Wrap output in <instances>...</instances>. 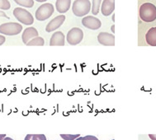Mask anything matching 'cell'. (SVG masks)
I'll list each match as a JSON object with an SVG mask.
<instances>
[{
    "label": "cell",
    "instance_id": "cell-1",
    "mask_svg": "<svg viewBox=\"0 0 156 140\" xmlns=\"http://www.w3.org/2000/svg\"><path fill=\"white\" fill-rule=\"evenodd\" d=\"M140 17L145 22L156 20V7L151 3H143L140 8Z\"/></svg>",
    "mask_w": 156,
    "mask_h": 140
},
{
    "label": "cell",
    "instance_id": "cell-2",
    "mask_svg": "<svg viewBox=\"0 0 156 140\" xmlns=\"http://www.w3.org/2000/svg\"><path fill=\"white\" fill-rule=\"evenodd\" d=\"M91 7L89 0H75L73 3L72 10L77 17H83L89 13Z\"/></svg>",
    "mask_w": 156,
    "mask_h": 140
},
{
    "label": "cell",
    "instance_id": "cell-3",
    "mask_svg": "<svg viewBox=\"0 0 156 140\" xmlns=\"http://www.w3.org/2000/svg\"><path fill=\"white\" fill-rule=\"evenodd\" d=\"M23 31V26L17 22H7L0 25V33L6 36H16Z\"/></svg>",
    "mask_w": 156,
    "mask_h": 140
},
{
    "label": "cell",
    "instance_id": "cell-4",
    "mask_svg": "<svg viewBox=\"0 0 156 140\" xmlns=\"http://www.w3.org/2000/svg\"><path fill=\"white\" fill-rule=\"evenodd\" d=\"M13 15L17 21H19L20 22L27 26H30L34 22V18L32 15L23 8H16L13 10Z\"/></svg>",
    "mask_w": 156,
    "mask_h": 140
},
{
    "label": "cell",
    "instance_id": "cell-5",
    "mask_svg": "<svg viewBox=\"0 0 156 140\" xmlns=\"http://www.w3.org/2000/svg\"><path fill=\"white\" fill-rule=\"evenodd\" d=\"M54 13V6L51 3H44L36 11V18L38 21L47 20Z\"/></svg>",
    "mask_w": 156,
    "mask_h": 140
},
{
    "label": "cell",
    "instance_id": "cell-6",
    "mask_svg": "<svg viewBox=\"0 0 156 140\" xmlns=\"http://www.w3.org/2000/svg\"><path fill=\"white\" fill-rule=\"evenodd\" d=\"M83 39V32L79 27H74L69 31L67 34V41L70 46H76Z\"/></svg>",
    "mask_w": 156,
    "mask_h": 140
},
{
    "label": "cell",
    "instance_id": "cell-7",
    "mask_svg": "<svg viewBox=\"0 0 156 140\" xmlns=\"http://www.w3.org/2000/svg\"><path fill=\"white\" fill-rule=\"evenodd\" d=\"M83 26H85L86 28L91 29V30H98L102 26L101 21L93 16H87L82 19Z\"/></svg>",
    "mask_w": 156,
    "mask_h": 140
},
{
    "label": "cell",
    "instance_id": "cell-8",
    "mask_svg": "<svg viewBox=\"0 0 156 140\" xmlns=\"http://www.w3.org/2000/svg\"><path fill=\"white\" fill-rule=\"evenodd\" d=\"M66 21V16L65 15H59L52 19L50 22L47 24L45 27V31L47 32H52L57 30V29L62 26V24Z\"/></svg>",
    "mask_w": 156,
    "mask_h": 140
},
{
    "label": "cell",
    "instance_id": "cell-9",
    "mask_svg": "<svg viewBox=\"0 0 156 140\" xmlns=\"http://www.w3.org/2000/svg\"><path fill=\"white\" fill-rule=\"evenodd\" d=\"M98 40L101 45L106 46H115V36L108 32H100L98 36Z\"/></svg>",
    "mask_w": 156,
    "mask_h": 140
},
{
    "label": "cell",
    "instance_id": "cell-10",
    "mask_svg": "<svg viewBox=\"0 0 156 140\" xmlns=\"http://www.w3.org/2000/svg\"><path fill=\"white\" fill-rule=\"evenodd\" d=\"M115 10V0H103L101 11L103 16H110Z\"/></svg>",
    "mask_w": 156,
    "mask_h": 140
},
{
    "label": "cell",
    "instance_id": "cell-11",
    "mask_svg": "<svg viewBox=\"0 0 156 140\" xmlns=\"http://www.w3.org/2000/svg\"><path fill=\"white\" fill-rule=\"evenodd\" d=\"M38 32L37 30L34 27H27L24 30L23 35H22V39H23V42L24 44L28 43L29 41L32 40L33 38L38 36Z\"/></svg>",
    "mask_w": 156,
    "mask_h": 140
},
{
    "label": "cell",
    "instance_id": "cell-12",
    "mask_svg": "<svg viewBox=\"0 0 156 140\" xmlns=\"http://www.w3.org/2000/svg\"><path fill=\"white\" fill-rule=\"evenodd\" d=\"M66 38H65V35L61 32H55L54 34L52 35V36L50 40V46H65L66 43Z\"/></svg>",
    "mask_w": 156,
    "mask_h": 140
},
{
    "label": "cell",
    "instance_id": "cell-13",
    "mask_svg": "<svg viewBox=\"0 0 156 140\" xmlns=\"http://www.w3.org/2000/svg\"><path fill=\"white\" fill-rule=\"evenodd\" d=\"M71 0H56L55 8L60 13H66L70 9Z\"/></svg>",
    "mask_w": 156,
    "mask_h": 140
},
{
    "label": "cell",
    "instance_id": "cell-14",
    "mask_svg": "<svg viewBox=\"0 0 156 140\" xmlns=\"http://www.w3.org/2000/svg\"><path fill=\"white\" fill-rule=\"evenodd\" d=\"M145 40L148 45L156 46V27H151L145 35Z\"/></svg>",
    "mask_w": 156,
    "mask_h": 140
},
{
    "label": "cell",
    "instance_id": "cell-15",
    "mask_svg": "<svg viewBox=\"0 0 156 140\" xmlns=\"http://www.w3.org/2000/svg\"><path fill=\"white\" fill-rule=\"evenodd\" d=\"M45 44V40L42 37H40V36H37V37L33 38L32 40H31L29 41L28 43L27 44V46H44Z\"/></svg>",
    "mask_w": 156,
    "mask_h": 140
},
{
    "label": "cell",
    "instance_id": "cell-16",
    "mask_svg": "<svg viewBox=\"0 0 156 140\" xmlns=\"http://www.w3.org/2000/svg\"><path fill=\"white\" fill-rule=\"evenodd\" d=\"M14 2L18 5L24 7V8H32L34 5L33 0H14Z\"/></svg>",
    "mask_w": 156,
    "mask_h": 140
},
{
    "label": "cell",
    "instance_id": "cell-17",
    "mask_svg": "<svg viewBox=\"0 0 156 140\" xmlns=\"http://www.w3.org/2000/svg\"><path fill=\"white\" fill-rule=\"evenodd\" d=\"M102 0H93V6H92V13L94 15H98L99 12L100 5Z\"/></svg>",
    "mask_w": 156,
    "mask_h": 140
},
{
    "label": "cell",
    "instance_id": "cell-18",
    "mask_svg": "<svg viewBox=\"0 0 156 140\" xmlns=\"http://www.w3.org/2000/svg\"><path fill=\"white\" fill-rule=\"evenodd\" d=\"M24 140H46V137L44 135H27Z\"/></svg>",
    "mask_w": 156,
    "mask_h": 140
},
{
    "label": "cell",
    "instance_id": "cell-19",
    "mask_svg": "<svg viewBox=\"0 0 156 140\" xmlns=\"http://www.w3.org/2000/svg\"><path fill=\"white\" fill-rule=\"evenodd\" d=\"M10 7L11 5L9 0H0V9L3 10H9Z\"/></svg>",
    "mask_w": 156,
    "mask_h": 140
},
{
    "label": "cell",
    "instance_id": "cell-20",
    "mask_svg": "<svg viewBox=\"0 0 156 140\" xmlns=\"http://www.w3.org/2000/svg\"><path fill=\"white\" fill-rule=\"evenodd\" d=\"M80 135H60L64 140H75L80 137Z\"/></svg>",
    "mask_w": 156,
    "mask_h": 140
},
{
    "label": "cell",
    "instance_id": "cell-21",
    "mask_svg": "<svg viewBox=\"0 0 156 140\" xmlns=\"http://www.w3.org/2000/svg\"><path fill=\"white\" fill-rule=\"evenodd\" d=\"M85 138L88 140H98V138L94 135H87V136H85Z\"/></svg>",
    "mask_w": 156,
    "mask_h": 140
},
{
    "label": "cell",
    "instance_id": "cell-22",
    "mask_svg": "<svg viewBox=\"0 0 156 140\" xmlns=\"http://www.w3.org/2000/svg\"><path fill=\"white\" fill-rule=\"evenodd\" d=\"M5 37L3 36V35H0V46H2V45L5 43Z\"/></svg>",
    "mask_w": 156,
    "mask_h": 140
},
{
    "label": "cell",
    "instance_id": "cell-23",
    "mask_svg": "<svg viewBox=\"0 0 156 140\" xmlns=\"http://www.w3.org/2000/svg\"><path fill=\"white\" fill-rule=\"evenodd\" d=\"M0 17H5V18H7V19H9V17L7 16V15L3 12L2 11H0Z\"/></svg>",
    "mask_w": 156,
    "mask_h": 140
},
{
    "label": "cell",
    "instance_id": "cell-24",
    "mask_svg": "<svg viewBox=\"0 0 156 140\" xmlns=\"http://www.w3.org/2000/svg\"><path fill=\"white\" fill-rule=\"evenodd\" d=\"M149 137L151 138L152 140H156V135H149Z\"/></svg>",
    "mask_w": 156,
    "mask_h": 140
},
{
    "label": "cell",
    "instance_id": "cell-25",
    "mask_svg": "<svg viewBox=\"0 0 156 140\" xmlns=\"http://www.w3.org/2000/svg\"><path fill=\"white\" fill-rule=\"evenodd\" d=\"M75 140H88L85 137H79L78 138H76Z\"/></svg>",
    "mask_w": 156,
    "mask_h": 140
},
{
    "label": "cell",
    "instance_id": "cell-26",
    "mask_svg": "<svg viewBox=\"0 0 156 140\" xmlns=\"http://www.w3.org/2000/svg\"><path fill=\"white\" fill-rule=\"evenodd\" d=\"M4 138H6L5 135H0V140H3Z\"/></svg>",
    "mask_w": 156,
    "mask_h": 140
},
{
    "label": "cell",
    "instance_id": "cell-27",
    "mask_svg": "<svg viewBox=\"0 0 156 140\" xmlns=\"http://www.w3.org/2000/svg\"><path fill=\"white\" fill-rule=\"evenodd\" d=\"M112 33H115V26H112Z\"/></svg>",
    "mask_w": 156,
    "mask_h": 140
},
{
    "label": "cell",
    "instance_id": "cell-28",
    "mask_svg": "<svg viewBox=\"0 0 156 140\" xmlns=\"http://www.w3.org/2000/svg\"><path fill=\"white\" fill-rule=\"evenodd\" d=\"M37 2H39V3H44L45 1H47V0H36Z\"/></svg>",
    "mask_w": 156,
    "mask_h": 140
},
{
    "label": "cell",
    "instance_id": "cell-29",
    "mask_svg": "<svg viewBox=\"0 0 156 140\" xmlns=\"http://www.w3.org/2000/svg\"><path fill=\"white\" fill-rule=\"evenodd\" d=\"M3 140H13V139H12V138H9V137H6V138H4Z\"/></svg>",
    "mask_w": 156,
    "mask_h": 140
},
{
    "label": "cell",
    "instance_id": "cell-30",
    "mask_svg": "<svg viewBox=\"0 0 156 140\" xmlns=\"http://www.w3.org/2000/svg\"><path fill=\"white\" fill-rule=\"evenodd\" d=\"M112 22H115V15H112Z\"/></svg>",
    "mask_w": 156,
    "mask_h": 140
},
{
    "label": "cell",
    "instance_id": "cell-31",
    "mask_svg": "<svg viewBox=\"0 0 156 140\" xmlns=\"http://www.w3.org/2000/svg\"><path fill=\"white\" fill-rule=\"evenodd\" d=\"M112 140H114V139H112Z\"/></svg>",
    "mask_w": 156,
    "mask_h": 140
}]
</instances>
